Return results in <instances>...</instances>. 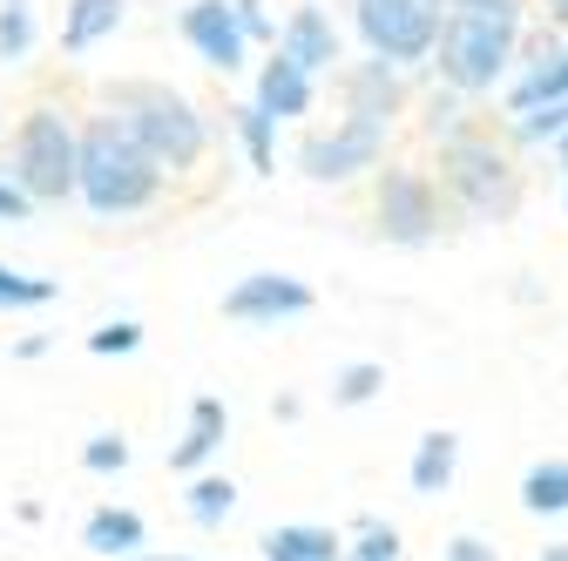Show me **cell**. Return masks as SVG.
I'll use <instances>...</instances> for the list:
<instances>
[{
    "instance_id": "31",
    "label": "cell",
    "mask_w": 568,
    "mask_h": 561,
    "mask_svg": "<svg viewBox=\"0 0 568 561\" xmlns=\"http://www.w3.org/2000/svg\"><path fill=\"white\" fill-rule=\"evenodd\" d=\"M28 210H34V196L21 183H0V217H28Z\"/></svg>"
},
{
    "instance_id": "19",
    "label": "cell",
    "mask_w": 568,
    "mask_h": 561,
    "mask_svg": "<svg viewBox=\"0 0 568 561\" xmlns=\"http://www.w3.org/2000/svg\"><path fill=\"white\" fill-rule=\"evenodd\" d=\"M541 102H568V48H561V54H548L535 75L515 89V115H521V109H541Z\"/></svg>"
},
{
    "instance_id": "27",
    "label": "cell",
    "mask_w": 568,
    "mask_h": 561,
    "mask_svg": "<svg viewBox=\"0 0 568 561\" xmlns=\"http://www.w3.org/2000/svg\"><path fill=\"white\" fill-rule=\"evenodd\" d=\"M82 467H89V473H122V467H129V440H122V434H95V440L82 447Z\"/></svg>"
},
{
    "instance_id": "15",
    "label": "cell",
    "mask_w": 568,
    "mask_h": 561,
    "mask_svg": "<svg viewBox=\"0 0 568 561\" xmlns=\"http://www.w3.org/2000/svg\"><path fill=\"white\" fill-rule=\"evenodd\" d=\"M264 561H352V554H345V541L332 528L292 521V528H271L264 534Z\"/></svg>"
},
{
    "instance_id": "14",
    "label": "cell",
    "mask_w": 568,
    "mask_h": 561,
    "mask_svg": "<svg viewBox=\"0 0 568 561\" xmlns=\"http://www.w3.org/2000/svg\"><path fill=\"white\" fill-rule=\"evenodd\" d=\"M122 8L129 0H68V14H61V48L68 54H89L95 41H109L122 28Z\"/></svg>"
},
{
    "instance_id": "23",
    "label": "cell",
    "mask_w": 568,
    "mask_h": 561,
    "mask_svg": "<svg viewBox=\"0 0 568 561\" xmlns=\"http://www.w3.org/2000/svg\"><path fill=\"white\" fill-rule=\"evenodd\" d=\"M379 386H386V366L359 359V366H345V373L332 379V399H338V406H366V399H373Z\"/></svg>"
},
{
    "instance_id": "11",
    "label": "cell",
    "mask_w": 568,
    "mask_h": 561,
    "mask_svg": "<svg viewBox=\"0 0 568 561\" xmlns=\"http://www.w3.org/2000/svg\"><path fill=\"white\" fill-rule=\"evenodd\" d=\"M257 109L264 115H277V122H292V115H305L312 109V68H298L292 54H271L264 61V75H257Z\"/></svg>"
},
{
    "instance_id": "32",
    "label": "cell",
    "mask_w": 568,
    "mask_h": 561,
    "mask_svg": "<svg viewBox=\"0 0 568 561\" xmlns=\"http://www.w3.org/2000/svg\"><path fill=\"white\" fill-rule=\"evenodd\" d=\"M535 561H568V541H555V548H541Z\"/></svg>"
},
{
    "instance_id": "3",
    "label": "cell",
    "mask_w": 568,
    "mask_h": 561,
    "mask_svg": "<svg viewBox=\"0 0 568 561\" xmlns=\"http://www.w3.org/2000/svg\"><path fill=\"white\" fill-rule=\"evenodd\" d=\"M109 115H115L163 170H190V163L203 156V143H210V135H203V115H196L176 89H163V82H115V89H109Z\"/></svg>"
},
{
    "instance_id": "16",
    "label": "cell",
    "mask_w": 568,
    "mask_h": 561,
    "mask_svg": "<svg viewBox=\"0 0 568 561\" xmlns=\"http://www.w3.org/2000/svg\"><path fill=\"white\" fill-rule=\"evenodd\" d=\"M82 548H89V554H135V548H142V514H129V508H95L89 528H82Z\"/></svg>"
},
{
    "instance_id": "21",
    "label": "cell",
    "mask_w": 568,
    "mask_h": 561,
    "mask_svg": "<svg viewBox=\"0 0 568 561\" xmlns=\"http://www.w3.org/2000/svg\"><path fill=\"white\" fill-rule=\"evenodd\" d=\"M271 129H277V115H264L257 102H244V109H237V143H244L251 170H277V150H271Z\"/></svg>"
},
{
    "instance_id": "25",
    "label": "cell",
    "mask_w": 568,
    "mask_h": 561,
    "mask_svg": "<svg viewBox=\"0 0 568 561\" xmlns=\"http://www.w3.org/2000/svg\"><path fill=\"white\" fill-rule=\"evenodd\" d=\"M48 298H54L48 277H21V271L0 264V305H8V312H34V305H48Z\"/></svg>"
},
{
    "instance_id": "5",
    "label": "cell",
    "mask_w": 568,
    "mask_h": 561,
    "mask_svg": "<svg viewBox=\"0 0 568 561\" xmlns=\"http://www.w3.org/2000/svg\"><path fill=\"white\" fill-rule=\"evenodd\" d=\"M440 170H447V190L467 203V217H494V224H501L508 210L521 203V176H515V163L494 150L487 135H447Z\"/></svg>"
},
{
    "instance_id": "13",
    "label": "cell",
    "mask_w": 568,
    "mask_h": 561,
    "mask_svg": "<svg viewBox=\"0 0 568 561\" xmlns=\"http://www.w3.org/2000/svg\"><path fill=\"white\" fill-rule=\"evenodd\" d=\"M217 447H224V399H210V392H203V399L190 406V434L170 447V467H176V473H196Z\"/></svg>"
},
{
    "instance_id": "10",
    "label": "cell",
    "mask_w": 568,
    "mask_h": 561,
    "mask_svg": "<svg viewBox=\"0 0 568 561\" xmlns=\"http://www.w3.org/2000/svg\"><path fill=\"white\" fill-rule=\"evenodd\" d=\"M338 89H345V115H373V122H393L399 102H406V89H399V61H386V54L352 61L345 75H338Z\"/></svg>"
},
{
    "instance_id": "18",
    "label": "cell",
    "mask_w": 568,
    "mask_h": 561,
    "mask_svg": "<svg viewBox=\"0 0 568 561\" xmlns=\"http://www.w3.org/2000/svg\"><path fill=\"white\" fill-rule=\"evenodd\" d=\"M521 508L528 514H568V460H535L521 473Z\"/></svg>"
},
{
    "instance_id": "4",
    "label": "cell",
    "mask_w": 568,
    "mask_h": 561,
    "mask_svg": "<svg viewBox=\"0 0 568 561\" xmlns=\"http://www.w3.org/2000/svg\"><path fill=\"white\" fill-rule=\"evenodd\" d=\"M82 176V135L68 129L61 109L34 102L14 129V163H8V183H21L34 203H61Z\"/></svg>"
},
{
    "instance_id": "7",
    "label": "cell",
    "mask_w": 568,
    "mask_h": 561,
    "mask_svg": "<svg viewBox=\"0 0 568 561\" xmlns=\"http://www.w3.org/2000/svg\"><path fill=\"white\" fill-rule=\"evenodd\" d=\"M379 231L393 244H406V251L434 244V231H440V196H434V183H426V170H406V163L379 170Z\"/></svg>"
},
{
    "instance_id": "2",
    "label": "cell",
    "mask_w": 568,
    "mask_h": 561,
    "mask_svg": "<svg viewBox=\"0 0 568 561\" xmlns=\"http://www.w3.org/2000/svg\"><path fill=\"white\" fill-rule=\"evenodd\" d=\"M75 190H82V203L95 217H122V210L156 203L163 163L142 150L115 115H89L82 122V176H75Z\"/></svg>"
},
{
    "instance_id": "29",
    "label": "cell",
    "mask_w": 568,
    "mask_h": 561,
    "mask_svg": "<svg viewBox=\"0 0 568 561\" xmlns=\"http://www.w3.org/2000/svg\"><path fill=\"white\" fill-rule=\"evenodd\" d=\"M440 561H501V554H494V548H487V541H480V534H454V541H447V554H440Z\"/></svg>"
},
{
    "instance_id": "8",
    "label": "cell",
    "mask_w": 568,
    "mask_h": 561,
    "mask_svg": "<svg viewBox=\"0 0 568 561\" xmlns=\"http://www.w3.org/2000/svg\"><path fill=\"white\" fill-rule=\"evenodd\" d=\"M176 28H183V41H190L210 68H224V75H237V68H244L251 28H244V14H237V0H190Z\"/></svg>"
},
{
    "instance_id": "20",
    "label": "cell",
    "mask_w": 568,
    "mask_h": 561,
    "mask_svg": "<svg viewBox=\"0 0 568 561\" xmlns=\"http://www.w3.org/2000/svg\"><path fill=\"white\" fill-rule=\"evenodd\" d=\"M231 508H237V487H231L224 473H203V480H190V521H196V528H217Z\"/></svg>"
},
{
    "instance_id": "36",
    "label": "cell",
    "mask_w": 568,
    "mask_h": 561,
    "mask_svg": "<svg viewBox=\"0 0 568 561\" xmlns=\"http://www.w3.org/2000/svg\"><path fill=\"white\" fill-rule=\"evenodd\" d=\"M454 8H467V0H454Z\"/></svg>"
},
{
    "instance_id": "24",
    "label": "cell",
    "mask_w": 568,
    "mask_h": 561,
    "mask_svg": "<svg viewBox=\"0 0 568 561\" xmlns=\"http://www.w3.org/2000/svg\"><path fill=\"white\" fill-rule=\"evenodd\" d=\"M515 135H521V143H561V135H568V102H541V109H521Z\"/></svg>"
},
{
    "instance_id": "26",
    "label": "cell",
    "mask_w": 568,
    "mask_h": 561,
    "mask_svg": "<svg viewBox=\"0 0 568 561\" xmlns=\"http://www.w3.org/2000/svg\"><path fill=\"white\" fill-rule=\"evenodd\" d=\"M352 561H406V548H399V534H393V528L366 521V528H359V541H352Z\"/></svg>"
},
{
    "instance_id": "1",
    "label": "cell",
    "mask_w": 568,
    "mask_h": 561,
    "mask_svg": "<svg viewBox=\"0 0 568 561\" xmlns=\"http://www.w3.org/2000/svg\"><path fill=\"white\" fill-rule=\"evenodd\" d=\"M521 8L528 0H467V8H447L440 28V82L460 95H487L508 75L515 41H521Z\"/></svg>"
},
{
    "instance_id": "17",
    "label": "cell",
    "mask_w": 568,
    "mask_h": 561,
    "mask_svg": "<svg viewBox=\"0 0 568 561\" xmlns=\"http://www.w3.org/2000/svg\"><path fill=\"white\" fill-rule=\"evenodd\" d=\"M454 460H460V440L454 434H426L419 453H413V494H447Z\"/></svg>"
},
{
    "instance_id": "28",
    "label": "cell",
    "mask_w": 568,
    "mask_h": 561,
    "mask_svg": "<svg viewBox=\"0 0 568 561\" xmlns=\"http://www.w3.org/2000/svg\"><path fill=\"white\" fill-rule=\"evenodd\" d=\"M135 345H142V325L135 318H115V325H102V332H89V353H135Z\"/></svg>"
},
{
    "instance_id": "12",
    "label": "cell",
    "mask_w": 568,
    "mask_h": 561,
    "mask_svg": "<svg viewBox=\"0 0 568 561\" xmlns=\"http://www.w3.org/2000/svg\"><path fill=\"white\" fill-rule=\"evenodd\" d=\"M277 48L292 54L298 68H332L338 61V34H332V21L318 14V8H292V21H284V34H277Z\"/></svg>"
},
{
    "instance_id": "9",
    "label": "cell",
    "mask_w": 568,
    "mask_h": 561,
    "mask_svg": "<svg viewBox=\"0 0 568 561\" xmlns=\"http://www.w3.org/2000/svg\"><path fill=\"white\" fill-rule=\"evenodd\" d=\"M224 312H231L237 325H277V318L312 312V285H298V277H277V271H257V277H244V285L224 298Z\"/></svg>"
},
{
    "instance_id": "34",
    "label": "cell",
    "mask_w": 568,
    "mask_h": 561,
    "mask_svg": "<svg viewBox=\"0 0 568 561\" xmlns=\"http://www.w3.org/2000/svg\"><path fill=\"white\" fill-rule=\"evenodd\" d=\"M129 561H190V554H129Z\"/></svg>"
},
{
    "instance_id": "33",
    "label": "cell",
    "mask_w": 568,
    "mask_h": 561,
    "mask_svg": "<svg viewBox=\"0 0 568 561\" xmlns=\"http://www.w3.org/2000/svg\"><path fill=\"white\" fill-rule=\"evenodd\" d=\"M548 14H555V21H561V28H568V0H548Z\"/></svg>"
},
{
    "instance_id": "35",
    "label": "cell",
    "mask_w": 568,
    "mask_h": 561,
    "mask_svg": "<svg viewBox=\"0 0 568 561\" xmlns=\"http://www.w3.org/2000/svg\"><path fill=\"white\" fill-rule=\"evenodd\" d=\"M555 156H561V170H568V135H561V143H555Z\"/></svg>"
},
{
    "instance_id": "22",
    "label": "cell",
    "mask_w": 568,
    "mask_h": 561,
    "mask_svg": "<svg viewBox=\"0 0 568 561\" xmlns=\"http://www.w3.org/2000/svg\"><path fill=\"white\" fill-rule=\"evenodd\" d=\"M34 48V21H28V0H0V61H21Z\"/></svg>"
},
{
    "instance_id": "6",
    "label": "cell",
    "mask_w": 568,
    "mask_h": 561,
    "mask_svg": "<svg viewBox=\"0 0 568 561\" xmlns=\"http://www.w3.org/2000/svg\"><path fill=\"white\" fill-rule=\"evenodd\" d=\"M379 150H386V122H373V115H345L338 129L305 135V143H298V170L318 176V183H345V176L373 170Z\"/></svg>"
},
{
    "instance_id": "30",
    "label": "cell",
    "mask_w": 568,
    "mask_h": 561,
    "mask_svg": "<svg viewBox=\"0 0 568 561\" xmlns=\"http://www.w3.org/2000/svg\"><path fill=\"white\" fill-rule=\"evenodd\" d=\"M237 14H244L251 41H271V48H277V34H284V28H271V21H264V0H237Z\"/></svg>"
}]
</instances>
